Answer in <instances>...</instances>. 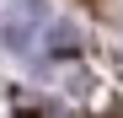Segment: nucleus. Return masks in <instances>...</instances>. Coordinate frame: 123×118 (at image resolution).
<instances>
[{
    "label": "nucleus",
    "mask_w": 123,
    "mask_h": 118,
    "mask_svg": "<svg viewBox=\"0 0 123 118\" xmlns=\"http://www.w3.org/2000/svg\"><path fill=\"white\" fill-rule=\"evenodd\" d=\"M37 32H43V0H6V16H0V43H6L11 54H27Z\"/></svg>",
    "instance_id": "f257e3e1"
}]
</instances>
